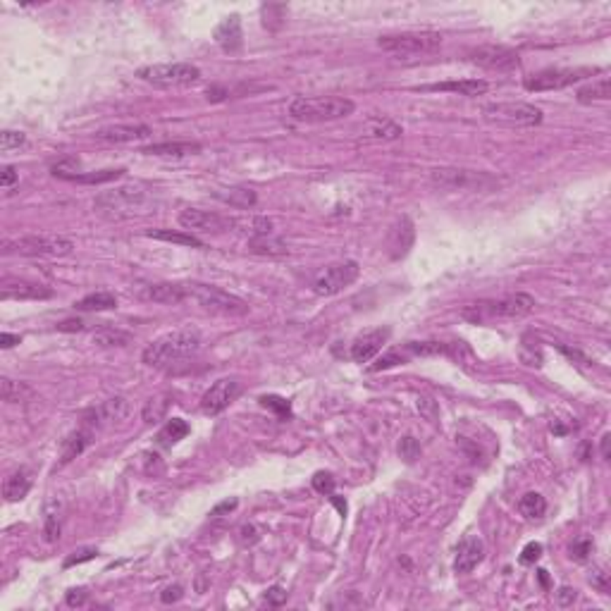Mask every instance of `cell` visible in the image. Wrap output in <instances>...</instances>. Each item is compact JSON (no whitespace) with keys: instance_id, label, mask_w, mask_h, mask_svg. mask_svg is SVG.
Listing matches in <instances>:
<instances>
[{"instance_id":"33","label":"cell","mask_w":611,"mask_h":611,"mask_svg":"<svg viewBox=\"0 0 611 611\" xmlns=\"http://www.w3.org/2000/svg\"><path fill=\"white\" fill-rule=\"evenodd\" d=\"M93 344L96 346H103V349H110V346H127L132 342V335L129 332H122V330H113V328H103L98 332H93Z\"/></svg>"},{"instance_id":"21","label":"cell","mask_w":611,"mask_h":611,"mask_svg":"<svg viewBox=\"0 0 611 611\" xmlns=\"http://www.w3.org/2000/svg\"><path fill=\"white\" fill-rule=\"evenodd\" d=\"M485 556V545L480 538H466L461 542L459 552H456V559H454V568L456 573H471Z\"/></svg>"},{"instance_id":"36","label":"cell","mask_w":611,"mask_h":611,"mask_svg":"<svg viewBox=\"0 0 611 611\" xmlns=\"http://www.w3.org/2000/svg\"><path fill=\"white\" fill-rule=\"evenodd\" d=\"M518 508H521V513L526 516V518H542L545 511H547V501L538 492H528V494H523V497H521Z\"/></svg>"},{"instance_id":"2","label":"cell","mask_w":611,"mask_h":611,"mask_svg":"<svg viewBox=\"0 0 611 611\" xmlns=\"http://www.w3.org/2000/svg\"><path fill=\"white\" fill-rule=\"evenodd\" d=\"M535 308V298L531 294H523V291H516V294L501 296V298H487V301H475L468 303L464 310H461V318L468 323L483 325L490 320H497V318H526L528 313H533Z\"/></svg>"},{"instance_id":"49","label":"cell","mask_w":611,"mask_h":611,"mask_svg":"<svg viewBox=\"0 0 611 611\" xmlns=\"http://www.w3.org/2000/svg\"><path fill=\"white\" fill-rule=\"evenodd\" d=\"M182 595H184V588H182V585H167V588L160 592V602H162V604L179 602V600H182Z\"/></svg>"},{"instance_id":"18","label":"cell","mask_w":611,"mask_h":611,"mask_svg":"<svg viewBox=\"0 0 611 611\" xmlns=\"http://www.w3.org/2000/svg\"><path fill=\"white\" fill-rule=\"evenodd\" d=\"M151 134V127L146 125H113L98 129L93 137L98 141H105V144H132V141L148 139Z\"/></svg>"},{"instance_id":"57","label":"cell","mask_w":611,"mask_h":611,"mask_svg":"<svg viewBox=\"0 0 611 611\" xmlns=\"http://www.w3.org/2000/svg\"><path fill=\"white\" fill-rule=\"evenodd\" d=\"M418 409L423 411L430 420L437 418V409H434V402H430V399H420V402H418Z\"/></svg>"},{"instance_id":"16","label":"cell","mask_w":611,"mask_h":611,"mask_svg":"<svg viewBox=\"0 0 611 611\" xmlns=\"http://www.w3.org/2000/svg\"><path fill=\"white\" fill-rule=\"evenodd\" d=\"M127 416H129V402L125 397H115V399H108L103 404H98L96 409H91L86 413V425L110 427V425H120L122 420H127Z\"/></svg>"},{"instance_id":"11","label":"cell","mask_w":611,"mask_h":611,"mask_svg":"<svg viewBox=\"0 0 611 611\" xmlns=\"http://www.w3.org/2000/svg\"><path fill=\"white\" fill-rule=\"evenodd\" d=\"M358 277V263L356 261H342L335 266L325 268L315 280V294L320 296H335L342 289L349 287L351 282H356Z\"/></svg>"},{"instance_id":"23","label":"cell","mask_w":611,"mask_h":611,"mask_svg":"<svg viewBox=\"0 0 611 611\" xmlns=\"http://www.w3.org/2000/svg\"><path fill=\"white\" fill-rule=\"evenodd\" d=\"M241 38H244L241 36V22H239V17H236V15L227 17L225 22H220V26L215 29V41L220 43V48L227 51V53L239 51L241 48Z\"/></svg>"},{"instance_id":"27","label":"cell","mask_w":611,"mask_h":611,"mask_svg":"<svg viewBox=\"0 0 611 611\" xmlns=\"http://www.w3.org/2000/svg\"><path fill=\"white\" fill-rule=\"evenodd\" d=\"M63 533V504L60 499L51 497L43 506V535L48 542H58Z\"/></svg>"},{"instance_id":"46","label":"cell","mask_w":611,"mask_h":611,"mask_svg":"<svg viewBox=\"0 0 611 611\" xmlns=\"http://www.w3.org/2000/svg\"><path fill=\"white\" fill-rule=\"evenodd\" d=\"M261 404L266 406V409H273V411H277V413H280L282 418H287L289 413H291V409H289V402H284V399H280V397H263V399H261Z\"/></svg>"},{"instance_id":"54","label":"cell","mask_w":611,"mask_h":611,"mask_svg":"<svg viewBox=\"0 0 611 611\" xmlns=\"http://www.w3.org/2000/svg\"><path fill=\"white\" fill-rule=\"evenodd\" d=\"M239 535H241V540H244V542H249V545H254V542L261 540V533H258V528H256V526H241Z\"/></svg>"},{"instance_id":"5","label":"cell","mask_w":611,"mask_h":611,"mask_svg":"<svg viewBox=\"0 0 611 611\" xmlns=\"http://www.w3.org/2000/svg\"><path fill=\"white\" fill-rule=\"evenodd\" d=\"M187 287V298H192L201 306V308L210 310V313H220V315H246L249 306L246 301H241L239 296H232L227 291L210 287V284H184Z\"/></svg>"},{"instance_id":"50","label":"cell","mask_w":611,"mask_h":611,"mask_svg":"<svg viewBox=\"0 0 611 611\" xmlns=\"http://www.w3.org/2000/svg\"><path fill=\"white\" fill-rule=\"evenodd\" d=\"M397 363H404V356L397 354V351H392V354H387V356L380 358V361L372 365L370 370H385V368H392V365H397Z\"/></svg>"},{"instance_id":"4","label":"cell","mask_w":611,"mask_h":611,"mask_svg":"<svg viewBox=\"0 0 611 611\" xmlns=\"http://www.w3.org/2000/svg\"><path fill=\"white\" fill-rule=\"evenodd\" d=\"M354 100L342 96H318V98H294L289 105V115L298 122H332L349 118L354 113Z\"/></svg>"},{"instance_id":"45","label":"cell","mask_w":611,"mask_h":611,"mask_svg":"<svg viewBox=\"0 0 611 611\" xmlns=\"http://www.w3.org/2000/svg\"><path fill=\"white\" fill-rule=\"evenodd\" d=\"M590 554H592V540L590 538H580L571 545V556L575 561H585Z\"/></svg>"},{"instance_id":"34","label":"cell","mask_w":611,"mask_h":611,"mask_svg":"<svg viewBox=\"0 0 611 611\" xmlns=\"http://www.w3.org/2000/svg\"><path fill=\"white\" fill-rule=\"evenodd\" d=\"M146 236H151V239H160V241H169V244H182V246L203 249V244H201L199 239H196L194 234L172 232V229H148Z\"/></svg>"},{"instance_id":"25","label":"cell","mask_w":611,"mask_h":611,"mask_svg":"<svg viewBox=\"0 0 611 611\" xmlns=\"http://www.w3.org/2000/svg\"><path fill=\"white\" fill-rule=\"evenodd\" d=\"M427 91H449V93H461V96H483L490 89L487 81L483 79H461V81H442V84H430L425 86Z\"/></svg>"},{"instance_id":"6","label":"cell","mask_w":611,"mask_h":611,"mask_svg":"<svg viewBox=\"0 0 611 611\" xmlns=\"http://www.w3.org/2000/svg\"><path fill=\"white\" fill-rule=\"evenodd\" d=\"M377 46L392 56H420V53H432L442 46V36L434 31H406V33H390L377 41Z\"/></svg>"},{"instance_id":"60","label":"cell","mask_w":611,"mask_h":611,"mask_svg":"<svg viewBox=\"0 0 611 611\" xmlns=\"http://www.w3.org/2000/svg\"><path fill=\"white\" fill-rule=\"evenodd\" d=\"M15 344H19V335H8V332L0 335V346H3V349H10V346H15Z\"/></svg>"},{"instance_id":"26","label":"cell","mask_w":611,"mask_h":611,"mask_svg":"<svg viewBox=\"0 0 611 611\" xmlns=\"http://www.w3.org/2000/svg\"><path fill=\"white\" fill-rule=\"evenodd\" d=\"M365 137L377 141H397L404 134V129L390 118H370L363 127Z\"/></svg>"},{"instance_id":"42","label":"cell","mask_w":611,"mask_h":611,"mask_svg":"<svg viewBox=\"0 0 611 611\" xmlns=\"http://www.w3.org/2000/svg\"><path fill=\"white\" fill-rule=\"evenodd\" d=\"M24 141H26V137L22 132H12V129H5L3 134H0V151H12V148H19V146H24Z\"/></svg>"},{"instance_id":"43","label":"cell","mask_w":611,"mask_h":611,"mask_svg":"<svg viewBox=\"0 0 611 611\" xmlns=\"http://www.w3.org/2000/svg\"><path fill=\"white\" fill-rule=\"evenodd\" d=\"M399 456H402L404 461H416L418 456H420V444H418V439L416 437H404L402 442H399Z\"/></svg>"},{"instance_id":"17","label":"cell","mask_w":611,"mask_h":611,"mask_svg":"<svg viewBox=\"0 0 611 611\" xmlns=\"http://www.w3.org/2000/svg\"><path fill=\"white\" fill-rule=\"evenodd\" d=\"M390 328H375V330H368L363 335H358L351 344V358L356 363H368L372 356L382 351V346L387 344L390 339Z\"/></svg>"},{"instance_id":"20","label":"cell","mask_w":611,"mask_h":611,"mask_svg":"<svg viewBox=\"0 0 611 611\" xmlns=\"http://www.w3.org/2000/svg\"><path fill=\"white\" fill-rule=\"evenodd\" d=\"M0 296L8 301V298H17V301H26V298H48L53 296V291L43 284L36 282H24V280H5L3 289H0Z\"/></svg>"},{"instance_id":"30","label":"cell","mask_w":611,"mask_h":611,"mask_svg":"<svg viewBox=\"0 0 611 611\" xmlns=\"http://www.w3.org/2000/svg\"><path fill=\"white\" fill-rule=\"evenodd\" d=\"M169 404H172V397H169V395H160V397L148 399V402L144 404V411H141V418H144V423H146V425L160 423V420L167 416Z\"/></svg>"},{"instance_id":"39","label":"cell","mask_w":611,"mask_h":611,"mask_svg":"<svg viewBox=\"0 0 611 611\" xmlns=\"http://www.w3.org/2000/svg\"><path fill=\"white\" fill-rule=\"evenodd\" d=\"M51 172H53V177H58V179L74 182L81 174V167H79L77 158H65V160L56 162V165L51 167Z\"/></svg>"},{"instance_id":"9","label":"cell","mask_w":611,"mask_h":611,"mask_svg":"<svg viewBox=\"0 0 611 611\" xmlns=\"http://www.w3.org/2000/svg\"><path fill=\"white\" fill-rule=\"evenodd\" d=\"M483 113L487 122L504 127H535L542 122V110L531 103H490Z\"/></svg>"},{"instance_id":"15","label":"cell","mask_w":611,"mask_h":611,"mask_svg":"<svg viewBox=\"0 0 611 611\" xmlns=\"http://www.w3.org/2000/svg\"><path fill=\"white\" fill-rule=\"evenodd\" d=\"M179 225L192 234L194 232L217 234V232H225V229L232 227V222L225 220V217L217 215V213H208V210H199V208H187L179 213Z\"/></svg>"},{"instance_id":"40","label":"cell","mask_w":611,"mask_h":611,"mask_svg":"<svg viewBox=\"0 0 611 611\" xmlns=\"http://www.w3.org/2000/svg\"><path fill=\"white\" fill-rule=\"evenodd\" d=\"M125 174V169H100V172H81L77 179V184H105V182H113Z\"/></svg>"},{"instance_id":"56","label":"cell","mask_w":611,"mask_h":611,"mask_svg":"<svg viewBox=\"0 0 611 611\" xmlns=\"http://www.w3.org/2000/svg\"><path fill=\"white\" fill-rule=\"evenodd\" d=\"M236 508V499H225L222 504H217L213 511H210V516H222V513H229Z\"/></svg>"},{"instance_id":"14","label":"cell","mask_w":611,"mask_h":611,"mask_svg":"<svg viewBox=\"0 0 611 611\" xmlns=\"http://www.w3.org/2000/svg\"><path fill=\"white\" fill-rule=\"evenodd\" d=\"M239 395H241L239 380L222 377V380H217L213 387H210L206 395H203L201 411L206 413V416H217V413L225 411L232 402H236V397H239Z\"/></svg>"},{"instance_id":"59","label":"cell","mask_w":611,"mask_h":611,"mask_svg":"<svg viewBox=\"0 0 611 611\" xmlns=\"http://www.w3.org/2000/svg\"><path fill=\"white\" fill-rule=\"evenodd\" d=\"M58 330L60 332H79V330H84V323L81 320H65V323L58 325Z\"/></svg>"},{"instance_id":"28","label":"cell","mask_w":611,"mask_h":611,"mask_svg":"<svg viewBox=\"0 0 611 611\" xmlns=\"http://www.w3.org/2000/svg\"><path fill=\"white\" fill-rule=\"evenodd\" d=\"M249 251L258 256H284L287 254V244L282 239H277L273 234H263V236H251L249 239Z\"/></svg>"},{"instance_id":"51","label":"cell","mask_w":611,"mask_h":611,"mask_svg":"<svg viewBox=\"0 0 611 611\" xmlns=\"http://www.w3.org/2000/svg\"><path fill=\"white\" fill-rule=\"evenodd\" d=\"M86 600H89V595H86L84 590H70L67 597H65L67 607H84Z\"/></svg>"},{"instance_id":"58","label":"cell","mask_w":611,"mask_h":611,"mask_svg":"<svg viewBox=\"0 0 611 611\" xmlns=\"http://www.w3.org/2000/svg\"><path fill=\"white\" fill-rule=\"evenodd\" d=\"M284 600H287V592H284L282 588H270L268 590V602L270 604H275L277 607V604H282Z\"/></svg>"},{"instance_id":"8","label":"cell","mask_w":611,"mask_h":611,"mask_svg":"<svg viewBox=\"0 0 611 611\" xmlns=\"http://www.w3.org/2000/svg\"><path fill=\"white\" fill-rule=\"evenodd\" d=\"M74 244L65 236H19L3 244L5 256H67Z\"/></svg>"},{"instance_id":"61","label":"cell","mask_w":611,"mask_h":611,"mask_svg":"<svg viewBox=\"0 0 611 611\" xmlns=\"http://www.w3.org/2000/svg\"><path fill=\"white\" fill-rule=\"evenodd\" d=\"M609 442H611V434H604L602 437V459L609 461Z\"/></svg>"},{"instance_id":"7","label":"cell","mask_w":611,"mask_h":611,"mask_svg":"<svg viewBox=\"0 0 611 611\" xmlns=\"http://www.w3.org/2000/svg\"><path fill=\"white\" fill-rule=\"evenodd\" d=\"M139 79L153 86L172 89V86H192L201 79V70L192 63H172V65H148L139 70Z\"/></svg>"},{"instance_id":"10","label":"cell","mask_w":611,"mask_h":611,"mask_svg":"<svg viewBox=\"0 0 611 611\" xmlns=\"http://www.w3.org/2000/svg\"><path fill=\"white\" fill-rule=\"evenodd\" d=\"M430 179L434 187H442V189H485L497 182L485 172H473V169H459V167L434 169L430 174Z\"/></svg>"},{"instance_id":"3","label":"cell","mask_w":611,"mask_h":611,"mask_svg":"<svg viewBox=\"0 0 611 611\" xmlns=\"http://www.w3.org/2000/svg\"><path fill=\"white\" fill-rule=\"evenodd\" d=\"M151 206V194H146L141 187H120L115 192L98 194L96 201H93L96 213L108 217V220H127V217L134 215H144Z\"/></svg>"},{"instance_id":"41","label":"cell","mask_w":611,"mask_h":611,"mask_svg":"<svg viewBox=\"0 0 611 611\" xmlns=\"http://www.w3.org/2000/svg\"><path fill=\"white\" fill-rule=\"evenodd\" d=\"M406 349L411 351V354H418V356H434V354H449V349H446V344L442 342H411Z\"/></svg>"},{"instance_id":"48","label":"cell","mask_w":611,"mask_h":611,"mask_svg":"<svg viewBox=\"0 0 611 611\" xmlns=\"http://www.w3.org/2000/svg\"><path fill=\"white\" fill-rule=\"evenodd\" d=\"M542 556V545L540 542H531V545L523 547L521 552V563H535Z\"/></svg>"},{"instance_id":"53","label":"cell","mask_w":611,"mask_h":611,"mask_svg":"<svg viewBox=\"0 0 611 611\" xmlns=\"http://www.w3.org/2000/svg\"><path fill=\"white\" fill-rule=\"evenodd\" d=\"M17 177H19L17 169L12 167V165H5V167H3V174H0V187H3V189H10V187L17 182Z\"/></svg>"},{"instance_id":"44","label":"cell","mask_w":611,"mask_h":611,"mask_svg":"<svg viewBox=\"0 0 611 611\" xmlns=\"http://www.w3.org/2000/svg\"><path fill=\"white\" fill-rule=\"evenodd\" d=\"M313 490L320 492V494H332V490H335V478H332V473H315L313 475Z\"/></svg>"},{"instance_id":"37","label":"cell","mask_w":611,"mask_h":611,"mask_svg":"<svg viewBox=\"0 0 611 611\" xmlns=\"http://www.w3.org/2000/svg\"><path fill=\"white\" fill-rule=\"evenodd\" d=\"M217 199L229 203V206H234V208H251V206H256V192H251V189H244V187L220 192V194H217Z\"/></svg>"},{"instance_id":"19","label":"cell","mask_w":611,"mask_h":611,"mask_svg":"<svg viewBox=\"0 0 611 611\" xmlns=\"http://www.w3.org/2000/svg\"><path fill=\"white\" fill-rule=\"evenodd\" d=\"M139 296L146 298V301L153 303H182L187 301V287L184 284H174V282H158V284H146V287L139 289Z\"/></svg>"},{"instance_id":"32","label":"cell","mask_w":611,"mask_h":611,"mask_svg":"<svg viewBox=\"0 0 611 611\" xmlns=\"http://www.w3.org/2000/svg\"><path fill=\"white\" fill-rule=\"evenodd\" d=\"M187 434H189L187 420L172 418V420H167L165 427H162V430L158 432V444H160V446H172V444H177L179 439H184Z\"/></svg>"},{"instance_id":"1","label":"cell","mask_w":611,"mask_h":611,"mask_svg":"<svg viewBox=\"0 0 611 611\" xmlns=\"http://www.w3.org/2000/svg\"><path fill=\"white\" fill-rule=\"evenodd\" d=\"M199 346H201V335L192 328L167 332V335L158 337L155 342L146 346L144 363L151 365V368H165L169 363L182 361V358H189L192 354H196Z\"/></svg>"},{"instance_id":"38","label":"cell","mask_w":611,"mask_h":611,"mask_svg":"<svg viewBox=\"0 0 611 611\" xmlns=\"http://www.w3.org/2000/svg\"><path fill=\"white\" fill-rule=\"evenodd\" d=\"M26 397H31V390L22 382H15L10 377H3V402L8 404H19Z\"/></svg>"},{"instance_id":"52","label":"cell","mask_w":611,"mask_h":611,"mask_svg":"<svg viewBox=\"0 0 611 611\" xmlns=\"http://www.w3.org/2000/svg\"><path fill=\"white\" fill-rule=\"evenodd\" d=\"M590 583H592V585H595L597 590H600V592H604V595L609 592V573H604L602 568H600V571H595V573H592V578H590Z\"/></svg>"},{"instance_id":"24","label":"cell","mask_w":611,"mask_h":611,"mask_svg":"<svg viewBox=\"0 0 611 611\" xmlns=\"http://www.w3.org/2000/svg\"><path fill=\"white\" fill-rule=\"evenodd\" d=\"M31 490V473L26 468H17L12 471L3 483V497L8 501H19L24 499Z\"/></svg>"},{"instance_id":"13","label":"cell","mask_w":611,"mask_h":611,"mask_svg":"<svg viewBox=\"0 0 611 611\" xmlns=\"http://www.w3.org/2000/svg\"><path fill=\"white\" fill-rule=\"evenodd\" d=\"M468 60L473 65H480L494 72H508L521 65L518 53L506 48V46H478V48L468 51Z\"/></svg>"},{"instance_id":"29","label":"cell","mask_w":611,"mask_h":611,"mask_svg":"<svg viewBox=\"0 0 611 611\" xmlns=\"http://www.w3.org/2000/svg\"><path fill=\"white\" fill-rule=\"evenodd\" d=\"M118 306V298L110 291H96V294H89L84 298H79L74 303L77 310H84V313H91V310H113Z\"/></svg>"},{"instance_id":"55","label":"cell","mask_w":611,"mask_h":611,"mask_svg":"<svg viewBox=\"0 0 611 611\" xmlns=\"http://www.w3.org/2000/svg\"><path fill=\"white\" fill-rule=\"evenodd\" d=\"M556 600H559L561 607H568V604H573V600H575V590H571V588H561L559 592H556Z\"/></svg>"},{"instance_id":"31","label":"cell","mask_w":611,"mask_h":611,"mask_svg":"<svg viewBox=\"0 0 611 611\" xmlns=\"http://www.w3.org/2000/svg\"><path fill=\"white\" fill-rule=\"evenodd\" d=\"M89 444V432L79 430V432H72L67 434V439H63V451H60V464H70L72 459H77L81 451L86 449Z\"/></svg>"},{"instance_id":"35","label":"cell","mask_w":611,"mask_h":611,"mask_svg":"<svg viewBox=\"0 0 611 611\" xmlns=\"http://www.w3.org/2000/svg\"><path fill=\"white\" fill-rule=\"evenodd\" d=\"M611 96V86H609V77H602L592 81V84L583 86L578 91V100L580 103H592V100H609Z\"/></svg>"},{"instance_id":"47","label":"cell","mask_w":611,"mask_h":611,"mask_svg":"<svg viewBox=\"0 0 611 611\" xmlns=\"http://www.w3.org/2000/svg\"><path fill=\"white\" fill-rule=\"evenodd\" d=\"M96 554H98L96 549H79V552H74V554H70V556L65 559V568H72V566H77V563L91 561Z\"/></svg>"},{"instance_id":"12","label":"cell","mask_w":611,"mask_h":611,"mask_svg":"<svg viewBox=\"0 0 611 611\" xmlns=\"http://www.w3.org/2000/svg\"><path fill=\"white\" fill-rule=\"evenodd\" d=\"M592 72L595 70H590V67H578V70H542L526 79V89L528 91H559V89H566V86L575 84V81L590 77Z\"/></svg>"},{"instance_id":"22","label":"cell","mask_w":611,"mask_h":611,"mask_svg":"<svg viewBox=\"0 0 611 611\" xmlns=\"http://www.w3.org/2000/svg\"><path fill=\"white\" fill-rule=\"evenodd\" d=\"M144 155H160V158H187V155L201 153V144L196 141H162L141 148Z\"/></svg>"}]
</instances>
